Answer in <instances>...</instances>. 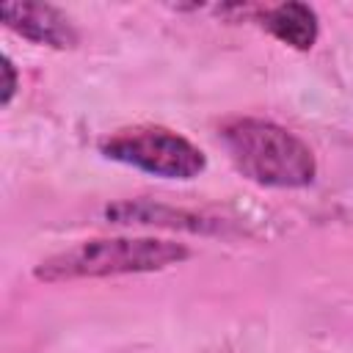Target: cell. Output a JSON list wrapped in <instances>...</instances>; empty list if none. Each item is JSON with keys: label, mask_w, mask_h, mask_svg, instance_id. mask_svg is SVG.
Listing matches in <instances>:
<instances>
[{"label": "cell", "mask_w": 353, "mask_h": 353, "mask_svg": "<svg viewBox=\"0 0 353 353\" xmlns=\"http://www.w3.org/2000/svg\"><path fill=\"white\" fill-rule=\"evenodd\" d=\"M0 72H3V91H0V102L3 105H8L11 99H14V94H17V85H19V80H17V69H14V63H11V58L8 55H3V66H0Z\"/></svg>", "instance_id": "cell-7"}, {"label": "cell", "mask_w": 353, "mask_h": 353, "mask_svg": "<svg viewBox=\"0 0 353 353\" xmlns=\"http://www.w3.org/2000/svg\"><path fill=\"white\" fill-rule=\"evenodd\" d=\"M99 152L108 160L163 179H193L207 168V157L196 143L154 124L116 130L99 141Z\"/></svg>", "instance_id": "cell-3"}, {"label": "cell", "mask_w": 353, "mask_h": 353, "mask_svg": "<svg viewBox=\"0 0 353 353\" xmlns=\"http://www.w3.org/2000/svg\"><path fill=\"white\" fill-rule=\"evenodd\" d=\"M218 138L245 179L262 188H306L317 176L314 152L287 127L265 119L237 116L221 124Z\"/></svg>", "instance_id": "cell-1"}, {"label": "cell", "mask_w": 353, "mask_h": 353, "mask_svg": "<svg viewBox=\"0 0 353 353\" xmlns=\"http://www.w3.org/2000/svg\"><path fill=\"white\" fill-rule=\"evenodd\" d=\"M0 19L8 30L33 44H47L55 50H72L77 44L74 25L50 3H3Z\"/></svg>", "instance_id": "cell-4"}, {"label": "cell", "mask_w": 353, "mask_h": 353, "mask_svg": "<svg viewBox=\"0 0 353 353\" xmlns=\"http://www.w3.org/2000/svg\"><path fill=\"white\" fill-rule=\"evenodd\" d=\"M105 218L119 226H165V229H185V232H218V221L174 210L165 204L152 201H116L105 207Z\"/></svg>", "instance_id": "cell-5"}, {"label": "cell", "mask_w": 353, "mask_h": 353, "mask_svg": "<svg viewBox=\"0 0 353 353\" xmlns=\"http://www.w3.org/2000/svg\"><path fill=\"white\" fill-rule=\"evenodd\" d=\"M190 256L185 243L157 237H99L83 240L72 248L44 256L33 276L44 284L77 281V279H108L130 273H152L179 265Z\"/></svg>", "instance_id": "cell-2"}, {"label": "cell", "mask_w": 353, "mask_h": 353, "mask_svg": "<svg viewBox=\"0 0 353 353\" xmlns=\"http://www.w3.org/2000/svg\"><path fill=\"white\" fill-rule=\"evenodd\" d=\"M262 25L281 44H290L295 50H312L314 41H317V33H320L317 11L312 6L295 3V0H287V3H279V6L268 8L265 17H262Z\"/></svg>", "instance_id": "cell-6"}]
</instances>
